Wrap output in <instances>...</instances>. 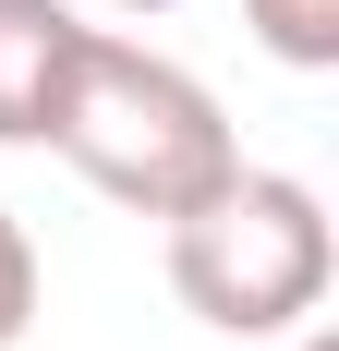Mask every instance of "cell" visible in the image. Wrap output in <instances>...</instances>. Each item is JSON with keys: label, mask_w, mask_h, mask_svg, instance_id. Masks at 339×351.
I'll use <instances>...</instances> for the list:
<instances>
[{"label": "cell", "mask_w": 339, "mask_h": 351, "mask_svg": "<svg viewBox=\"0 0 339 351\" xmlns=\"http://www.w3.org/2000/svg\"><path fill=\"white\" fill-rule=\"evenodd\" d=\"M36 303H49V267H36V230H25L12 206H0V351H25Z\"/></svg>", "instance_id": "obj_5"}, {"label": "cell", "mask_w": 339, "mask_h": 351, "mask_svg": "<svg viewBox=\"0 0 339 351\" xmlns=\"http://www.w3.org/2000/svg\"><path fill=\"white\" fill-rule=\"evenodd\" d=\"M158 267H170L194 327H218V339H291L303 315H327L339 230H327V194L303 170H255L242 158L218 194L158 218Z\"/></svg>", "instance_id": "obj_2"}, {"label": "cell", "mask_w": 339, "mask_h": 351, "mask_svg": "<svg viewBox=\"0 0 339 351\" xmlns=\"http://www.w3.org/2000/svg\"><path fill=\"white\" fill-rule=\"evenodd\" d=\"M36 145H61L73 170L97 182L109 206H134V218H182L194 194H218L242 170V134L218 109V85L182 73L170 49H145V36H109V25L73 36Z\"/></svg>", "instance_id": "obj_1"}, {"label": "cell", "mask_w": 339, "mask_h": 351, "mask_svg": "<svg viewBox=\"0 0 339 351\" xmlns=\"http://www.w3.org/2000/svg\"><path fill=\"white\" fill-rule=\"evenodd\" d=\"M97 12H182V0H97Z\"/></svg>", "instance_id": "obj_7"}, {"label": "cell", "mask_w": 339, "mask_h": 351, "mask_svg": "<svg viewBox=\"0 0 339 351\" xmlns=\"http://www.w3.org/2000/svg\"><path fill=\"white\" fill-rule=\"evenodd\" d=\"M242 25L279 73H339V0H242Z\"/></svg>", "instance_id": "obj_4"}, {"label": "cell", "mask_w": 339, "mask_h": 351, "mask_svg": "<svg viewBox=\"0 0 339 351\" xmlns=\"http://www.w3.org/2000/svg\"><path fill=\"white\" fill-rule=\"evenodd\" d=\"M73 36H85L73 0H0V145H36V134H49V97H61Z\"/></svg>", "instance_id": "obj_3"}, {"label": "cell", "mask_w": 339, "mask_h": 351, "mask_svg": "<svg viewBox=\"0 0 339 351\" xmlns=\"http://www.w3.org/2000/svg\"><path fill=\"white\" fill-rule=\"evenodd\" d=\"M291 351H339V339H327V327H315V315H303V327H291Z\"/></svg>", "instance_id": "obj_6"}]
</instances>
